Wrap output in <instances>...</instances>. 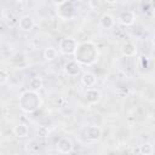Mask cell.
<instances>
[{"label": "cell", "mask_w": 155, "mask_h": 155, "mask_svg": "<svg viewBox=\"0 0 155 155\" xmlns=\"http://www.w3.org/2000/svg\"><path fill=\"white\" fill-rule=\"evenodd\" d=\"M75 61L81 65H91L98 59V48L92 41H84L79 44L78 50L74 54Z\"/></svg>", "instance_id": "1"}, {"label": "cell", "mask_w": 155, "mask_h": 155, "mask_svg": "<svg viewBox=\"0 0 155 155\" xmlns=\"http://www.w3.org/2000/svg\"><path fill=\"white\" fill-rule=\"evenodd\" d=\"M18 104H19V109L22 111L30 114V113H34L39 109V107L41 104V98H40L38 92L28 90L19 96Z\"/></svg>", "instance_id": "2"}, {"label": "cell", "mask_w": 155, "mask_h": 155, "mask_svg": "<svg viewBox=\"0 0 155 155\" xmlns=\"http://www.w3.org/2000/svg\"><path fill=\"white\" fill-rule=\"evenodd\" d=\"M78 46H79V42L76 41V39H74L71 36H65V38L61 39V41L58 44V50L62 54L70 56V54H75Z\"/></svg>", "instance_id": "3"}, {"label": "cell", "mask_w": 155, "mask_h": 155, "mask_svg": "<svg viewBox=\"0 0 155 155\" xmlns=\"http://www.w3.org/2000/svg\"><path fill=\"white\" fill-rule=\"evenodd\" d=\"M54 5L57 6V15L58 17H61L62 19H70L74 17L75 15V8L73 2L63 0V1H56Z\"/></svg>", "instance_id": "4"}, {"label": "cell", "mask_w": 155, "mask_h": 155, "mask_svg": "<svg viewBox=\"0 0 155 155\" xmlns=\"http://www.w3.org/2000/svg\"><path fill=\"white\" fill-rule=\"evenodd\" d=\"M85 137L90 143H97L102 138V128L96 125H91L85 130Z\"/></svg>", "instance_id": "5"}, {"label": "cell", "mask_w": 155, "mask_h": 155, "mask_svg": "<svg viewBox=\"0 0 155 155\" xmlns=\"http://www.w3.org/2000/svg\"><path fill=\"white\" fill-rule=\"evenodd\" d=\"M119 23L121 25H125V27H130L136 21V15L133 11H130V10H126V11H122L120 15H119V18H117Z\"/></svg>", "instance_id": "6"}, {"label": "cell", "mask_w": 155, "mask_h": 155, "mask_svg": "<svg viewBox=\"0 0 155 155\" xmlns=\"http://www.w3.org/2000/svg\"><path fill=\"white\" fill-rule=\"evenodd\" d=\"M101 98H102V93H101V91L97 90V88L91 87V88H87L86 92H85V99L87 101L88 104L94 105V104L99 103Z\"/></svg>", "instance_id": "7"}, {"label": "cell", "mask_w": 155, "mask_h": 155, "mask_svg": "<svg viewBox=\"0 0 155 155\" xmlns=\"http://www.w3.org/2000/svg\"><path fill=\"white\" fill-rule=\"evenodd\" d=\"M80 70H81V65H80L75 59L67 62L65 65H64V71H65V74H67L68 76H70V78L78 76V75L80 74Z\"/></svg>", "instance_id": "8"}, {"label": "cell", "mask_w": 155, "mask_h": 155, "mask_svg": "<svg viewBox=\"0 0 155 155\" xmlns=\"http://www.w3.org/2000/svg\"><path fill=\"white\" fill-rule=\"evenodd\" d=\"M34 24H35L34 23V19L29 15H24V16L19 17V19H18V27L23 31H30V30H33Z\"/></svg>", "instance_id": "9"}, {"label": "cell", "mask_w": 155, "mask_h": 155, "mask_svg": "<svg viewBox=\"0 0 155 155\" xmlns=\"http://www.w3.org/2000/svg\"><path fill=\"white\" fill-rule=\"evenodd\" d=\"M73 149V143L69 138H61L57 143V150L61 153V154H69Z\"/></svg>", "instance_id": "10"}, {"label": "cell", "mask_w": 155, "mask_h": 155, "mask_svg": "<svg viewBox=\"0 0 155 155\" xmlns=\"http://www.w3.org/2000/svg\"><path fill=\"white\" fill-rule=\"evenodd\" d=\"M120 50H121V54L124 57H133L137 53V47L131 41H126L125 44H122Z\"/></svg>", "instance_id": "11"}, {"label": "cell", "mask_w": 155, "mask_h": 155, "mask_svg": "<svg viewBox=\"0 0 155 155\" xmlns=\"http://www.w3.org/2000/svg\"><path fill=\"white\" fill-rule=\"evenodd\" d=\"M115 24V18L110 13H103L99 18V25L103 29H110Z\"/></svg>", "instance_id": "12"}, {"label": "cell", "mask_w": 155, "mask_h": 155, "mask_svg": "<svg viewBox=\"0 0 155 155\" xmlns=\"http://www.w3.org/2000/svg\"><path fill=\"white\" fill-rule=\"evenodd\" d=\"M96 81H97V79H96V75L93 73L86 71V73H84L81 75V84L85 87H87V88H91L92 86H94L96 85Z\"/></svg>", "instance_id": "13"}, {"label": "cell", "mask_w": 155, "mask_h": 155, "mask_svg": "<svg viewBox=\"0 0 155 155\" xmlns=\"http://www.w3.org/2000/svg\"><path fill=\"white\" fill-rule=\"evenodd\" d=\"M15 137L17 138H25L29 133V127L25 124H17L12 130Z\"/></svg>", "instance_id": "14"}, {"label": "cell", "mask_w": 155, "mask_h": 155, "mask_svg": "<svg viewBox=\"0 0 155 155\" xmlns=\"http://www.w3.org/2000/svg\"><path fill=\"white\" fill-rule=\"evenodd\" d=\"M44 86V81L39 76H34L29 80V88L31 91H35V92H39Z\"/></svg>", "instance_id": "15"}, {"label": "cell", "mask_w": 155, "mask_h": 155, "mask_svg": "<svg viewBox=\"0 0 155 155\" xmlns=\"http://www.w3.org/2000/svg\"><path fill=\"white\" fill-rule=\"evenodd\" d=\"M57 57H58V50H57L56 47L50 46V47L45 48V51H44V58H45L46 61L52 62V61H54Z\"/></svg>", "instance_id": "16"}, {"label": "cell", "mask_w": 155, "mask_h": 155, "mask_svg": "<svg viewBox=\"0 0 155 155\" xmlns=\"http://www.w3.org/2000/svg\"><path fill=\"white\" fill-rule=\"evenodd\" d=\"M139 153L142 155H151L154 153V148L150 143H143L139 145Z\"/></svg>", "instance_id": "17"}, {"label": "cell", "mask_w": 155, "mask_h": 155, "mask_svg": "<svg viewBox=\"0 0 155 155\" xmlns=\"http://www.w3.org/2000/svg\"><path fill=\"white\" fill-rule=\"evenodd\" d=\"M8 79H10V73L5 68H1L0 69V85H2V86L6 85Z\"/></svg>", "instance_id": "18"}, {"label": "cell", "mask_w": 155, "mask_h": 155, "mask_svg": "<svg viewBox=\"0 0 155 155\" xmlns=\"http://www.w3.org/2000/svg\"><path fill=\"white\" fill-rule=\"evenodd\" d=\"M99 5H101V1H98V0H94V1H88V6H90L92 10H94V8L99 7Z\"/></svg>", "instance_id": "19"}, {"label": "cell", "mask_w": 155, "mask_h": 155, "mask_svg": "<svg viewBox=\"0 0 155 155\" xmlns=\"http://www.w3.org/2000/svg\"><path fill=\"white\" fill-rule=\"evenodd\" d=\"M150 5H151V7H153V8L155 10V0H153V1L150 2Z\"/></svg>", "instance_id": "20"}, {"label": "cell", "mask_w": 155, "mask_h": 155, "mask_svg": "<svg viewBox=\"0 0 155 155\" xmlns=\"http://www.w3.org/2000/svg\"><path fill=\"white\" fill-rule=\"evenodd\" d=\"M153 46L155 47V35H154V38H153Z\"/></svg>", "instance_id": "21"}, {"label": "cell", "mask_w": 155, "mask_h": 155, "mask_svg": "<svg viewBox=\"0 0 155 155\" xmlns=\"http://www.w3.org/2000/svg\"><path fill=\"white\" fill-rule=\"evenodd\" d=\"M153 155H155V153H154V154H153Z\"/></svg>", "instance_id": "22"}]
</instances>
